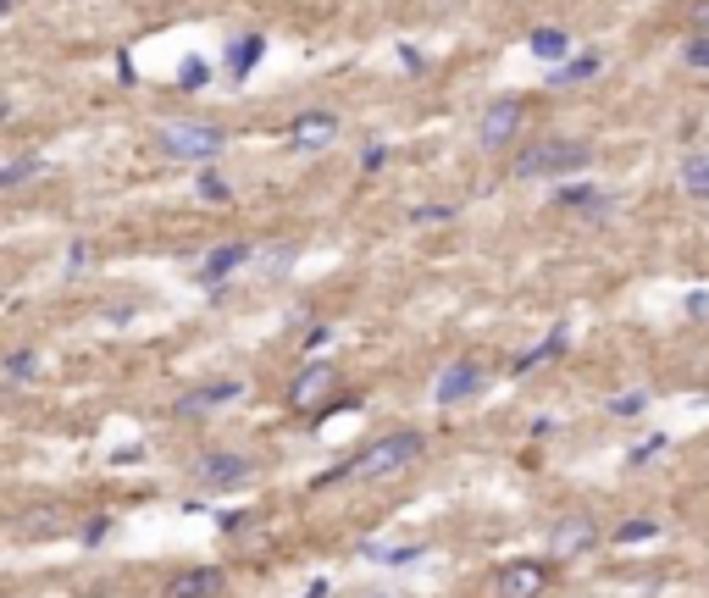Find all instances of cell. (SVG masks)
I'll return each instance as SVG.
<instances>
[{
    "instance_id": "cell-1",
    "label": "cell",
    "mask_w": 709,
    "mask_h": 598,
    "mask_svg": "<svg viewBox=\"0 0 709 598\" xmlns=\"http://www.w3.org/2000/svg\"><path fill=\"white\" fill-rule=\"evenodd\" d=\"M421 455V432H388V438L366 443L361 455L349 460V466H338L333 477H349V482H377V477H394L399 466H410V460Z\"/></svg>"
},
{
    "instance_id": "cell-2",
    "label": "cell",
    "mask_w": 709,
    "mask_h": 598,
    "mask_svg": "<svg viewBox=\"0 0 709 598\" xmlns=\"http://www.w3.org/2000/svg\"><path fill=\"white\" fill-rule=\"evenodd\" d=\"M593 161V144L582 139H543L516 156V178H571Z\"/></svg>"
},
{
    "instance_id": "cell-3",
    "label": "cell",
    "mask_w": 709,
    "mask_h": 598,
    "mask_svg": "<svg viewBox=\"0 0 709 598\" xmlns=\"http://www.w3.org/2000/svg\"><path fill=\"white\" fill-rule=\"evenodd\" d=\"M161 150H167L172 161H217L222 156V144H228V133L217 128V122H189V117H178V122H161Z\"/></svg>"
},
{
    "instance_id": "cell-4",
    "label": "cell",
    "mask_w": 709,
    "mask_h": 598,
    "mask_svg": "<svg viewBox=\"0 0 709 598\" xmlns=\"http://www.w3.org/2000/svg\"><path fill=\"white\" fill-rule=\"evenodd\" d=\"M516 128H521V100L505 95V100H493V106L482 111L477 139H482V150H505V144L516 139Z\"/></svg>"
},
{
    "instance_id": "cell-5",
    "label": "cell",
    "mask_w": 709,
    "mask_h": 598,
    "mask_svg": "<svg viewBox=\"0 0 709 598\" xmlns=\"http://www.w3.org/2000/svg\"><path fill=\"white\" fill-rule=\"evenodd\" d=\"M250 460L233 455V449H211V455H200V466H194V477L205 482V488H239V482H250Z\"/></svg>"
},
{
    "instance_id": "cell-6",
    "label": "cell",
    "mask_w": 709,
    "mask_h": 598,
    "mask_svg": "<svg viewBox=\"0 0 709 598\" xmlns=\"http://www.w3.org/2000/svg\"><path fill=\"white\" fill-rule=\"evenodd\" d=\"M482 383H488V371L477 366V360H455V366L438 377V388H433V399L438 405H460V399H471V394H482Z\"/></svg>"
},
{
    "instance_id": "cell-7",
    "label": "cell",
    "mask_w": 709,
    "mask_h": 598,
    "mask_svg": "<svg viewBox=\"0 0 709 598\" xmlns=\"http://www.w3.org/2000/svg\"><path fill=\"white\" fill-rule=\"evenodd\" d=\"M228 587V576H222V565H194V571H178L167 582V598H211Z\"/></svg>"
},
{
    "instance_id": "cell-8",
    "label": "cell",
    "mask_w": 709,
    "mask_h": 598,
    "mask_svg": "<svg viewBox=\"0 0 709 598\" xmlns=\"http://www.w3.org/2000/svg\"><path fill=\"white\" fill-rule=\"evenodd\" d=\"M244 388L239 383H205V388H189V394H178V416H205V410H222V405H233Z\"/></svg>"
},
{
    "instance_id": "cell-9",
    "label": "cell",
    "mask_w": 709,
    "mask_h": 598,
    "mask_svg": "<svg viewBox=\"0 0 709 598\" xmlns=\"http://www.w3.org/2000/svg\"><path fill=\"white\" fill-rule=\"evenodd\" d=\"M499 598H543V565L521 560L499 571Z\"/></svg>"
},
{
    "instance_id": "cell-10",
    "label": "cell",
    "mask_w": 709,
    "mask_h": 598,
    "mask_svg": "<svg viewBox=\"0 0 709 598\" xmlns=\"http://www.w3.org/2000/svg\"><path fill=\"white\" fill-rule=\"evenodd\" d=\"M333 133H338V117H333V111H305V117H294L289 139L300 144V150H322Z\"/></svg>"
},
{
    "instance_id": "cell-11",
    "label": "cell",
    "mask_w": 709,
    "mask_h": 598,
    "mask_svg": "<svg viewBox=\"0 0 709 598\" xmlns=\"http://www.w3.org/2000/svg\"><path fill=\"white\" fill-rule=\"evenodd\" d=\"M593 538H599V532H593L588 515H565L560 527H554V549H560V554H582V549H593Z\"/></svg>"
},
{
    "instance_id": "cell-12",
    "label": "cell",
    "mask_w": 709,
    "mask_h": 598,
    "mask_svg": "<svg viewBox=\"0 0 709 598\" xmlns=\"http://www.w3.org/2000/svg\"><path fill=\"white\" fill-rule=\"evenodd\" d=\"M327 383H333V366H305L300 377H294V388H289V405H294V410H305L311 399H322V394H327Z\"/></svg>"
},
{
    "instance_id": "cell-13",
    "label": "cell",
    "mask_w": 709,
    "mask_h": 598,
    "mask_svg": "<svg viewBox=\"0 0 709 598\" xmlns=\"http://www.w3.org/2000/svg\"><path fill=\"white\" fill-rule=\"evenodd\" d=\"M676 183H682V194H693V200H709V150H693V156L682 161V172H676Z\"/></svg>"
},
{
    "instance_id": "cell-14",
    "label": "cell",
    "mask_w": 709,
    "mask_h": 598,
    "mask_svg": "<svg viewBox=\"0 0 709 598\" xmlns=\"http://www.w3.org/2000/svg\"><path fill=\"white\" fill-rule=\"evenodd\" d=\"M250 261V244H222V250L205 255V283H222L228 272H239V266Z\"/></svg>"
},
{
    "instance_id": "cell-15",
    "label": "cell",
    "mask_w": 709,
    "mask_h": 598,
    "mask_svg": "<svg viewBox=\"0 0 709 598\" xmlns=\"http://www.w3.org/2000/svg\"><path fill=\"white\" fill-rule=\"evenodd\" d=\"M261 50H266V39H261V34H244L239 45H233V56H228L233 78H250V72H255V61H261Z\"/></svg>"
},
{
    "instance_id": "cell-16",
    "label": "cell",
    "mask_w": 709,
    "mask_h": 598,
    "mask_svg": "<svg viewBox=\"0 0 709 598\" xmlns=\"http://www.w3.org/2000/svg\"><path fill=\"white\" fill-rule=\"evenodd\" d=\"M421 543H399V549H388V543H366V560H377V565H410V560H421Z\"/></svg>"
},
{
    "instance_id": "cell-17",
    "label": "cell",
    "mask_w": 709,
    "mask_h": 598,
    "mask_svg": "<svg viewBox=\"0 0 709 598\" xmlns=\"http://www.w3.org/2000/svg\"><path fill=\"white\" fill-rule=\"evenodd\" d=\"M34 377H39V355H34V349H17V355H6V383H34Z\"/></svg>"
},
{
    "instance_id": "cell-18",
    "label": "cell",
    "mask_w": 709,
    "mask_h": 598,
    "mask_svg": "<svg viewBox=\"0 0 709 598\" xmlns=\"http://www.w3.org/2000/svg\"><path fill=\"white\" fill-rule=\"evenodd\" d=\"M39 172H45V161H39V156H17V161H6V172H0V189H17V183L39 178Z\"/></svg>"
},
{
    "instance_id": "cell-19",
    "label": "cell",
    "mask_w": 709,
    "mask_h": 598,
    "mask_svg": "<svg viewBox=\"0 0 709 598\" xmlns=\"http://www.w3.org/2000/svg\"><path fill=\"white\" fill-rule=\"evenodd\" d=\"M560 349H565V322L554 327V333L543 338V344L532 349V355H521V360H516V371H532V366H543V360H549V355H560Z\"/></svg>"
},
{
    "instance_id": "cell-20",
    "label": "cell",
    "mask_w": 709,
    "mask_h": 598,
    "mask_svg": "<svg viewBox=\"0 0 709 598\" xmlns=\"http://www.w3.org/2000/svg\"><path fill=\"white\" fill-rule=\"evenodd\" d=\"M599 72V56H582V61H565V67H554V84H582V78H593Z\"/></svg>"
},
{
    "instance_id": "cell-21",
    "label": "cell",
    "mask_w": 709,
    "mask_h": 598,
    "mask_svg": "<svg viewBox=\"0 0 709 598\" xmlns=\"http://www.w3.org/2000/svg\"><path fill=\"white\" fill-rule=\"evenodd\" d=\"M532 56H543V61L565 56V34L560 28H538V34H532Z\"/></svg>"
},
{
    "instance_id": "cell-22",
    "label": "cell",
    "mask_w": 709,
    "mask_h": 598,
    "mask_svg": "<svg viewBox=\"0 0 709 598\" xmlns=\"http://www.w3.org/2000/svg\"><path fill=\"white\" fill-rule=\"evenodd\" d=\"M649 538H660V521H626L615 532V543H649Z\"/></svg>"
},
{
    "instance_id": "cell-23",
    "label": "cell",
    "mask_w": 709,
    "mask_h": 598,
    "mask_svg": "<svg viewBox=\"0 0 709 598\" xmlns=\"http://www.w3.org/2000/svg\"><path fill=\"white\" fill-rule=\"evenodd\" d=\"M294 255H300V250H294V244H283V250L261 255V272H266V277H283V272H289V266H294Z\"/></svg>"
},
{
    "instance_id": "cell-24",
    "label": "cell",
    "mask_w": 709,
    "mask_h": 598,
    "mask_svg": "<svg viewBox=\"0 0 709 598\" xmlns=\"http://www.w3.org/2000/svg\"><path fill=\"white\" fill-rule=\"evenodd\" d=\"M200 200H211V205L222 200V205H228V200H233V189L217 178V172H205V178H200Z\"/></svg>"
},
{
    "instance_id": "cell-25",
    "label": "cell",
    "mask_w": 709,
    "mask_h": 598,
    "mask_svg": "<svg viewBox=\"0 0 709 598\" xmlns=\"http://www.w3.org/2000/svg\"><path fill=\"white\" fill-rule=\"evenodd\" d=\"M665 449H671V438H665V432H660V438H649V443H637V449H632V466H649L654 455H665Z\"/></svg>"
},
{
    "instance_id": "cell-26",
    "label": "cell",
    "mask_w": 709,
    "mask_h": 598,
    "mask_svg": "<svg viewBox=\"0 0 709 598\" xmlns=\"http://www.w3.org/2000/svg\"><path fill=\"white\" fill-rule=\"evenodd\" d=\"M610 410H615V416H643V394H615Z\"/></svg>"
},
{
    "instance_id": "cell-27",
    "label": "cell",
    "mask_w": 709,
    "mask_h": 598,
    "mask_svg": "<svg viewBox=\"0 0 709 598\" xmlns=\"http://www.w3.org/2000/svg\"><path fill=\"white\" fill-rule=\"evenodd\" d=\"M449 216H455V205H421L416 222H449Z\"/></svg>"
},
{
    "instance_id": "cell-28",
    "label": "cell",
    "mask_w": 709,
    "mask_h": 598,
    "mask_svg": "<svg viewBox=\"0 0 709 598\" xmlns=\"http://www.w3.org/2000/svg\"><path fill=\"white\" fill-rule=\"evenodd\" d=\"M687 61H693V67H704V72H709V39H693V45H687Z\"/></svg>"
},
{
    "instance_id": "cell-29",
    "label": "cell",
    "mask_w": 709,
    "mask_h": 598,
    "mask_svg": "<svg viewBox=\"0 0 709 598\" xmlns=\"http://www.w3.org/2000/svg\"><path fill=\"white\" fill-rule=\"evenodd\" d=\"M205 84V61H189V67H183V89H200Z\"/></svg>"
},
{
    "instance_id": "cell-30",
    "label": "cell",
    "mask_w": 709,
    "mask_h": 598,
    "mask_svg": "<svg viewBox=\"0 0 709 598\" xmlns=\"http://www.w3.org/2000/svg\"><path fill=\"white\" fill-rule=\"evenodd\" d=\"M709 311V294L704 288H693V294H687V316H704Z\"/></svg>"
},
{
    "instance_id": "cell-31",
    "label": "cell",
    "mask_w": 709,
    "mask_h": 598,
    "mask_svg": "<svg viewBox=\"0 0 709 598\" xmlns=\"http://www.w3.org/2000/svg\"><path fill=\"white\" fill-rule=\"evenodd\" d=\"M106 532H111V521H89V527H84V543H89V549H95V543L106 538Z\"/></svg>"
},
{
    "instance_id": "cell-32",
    "label": "cell",
    "mask_w": 709,
    "mask_h": 598,
    "mask_svg": "<svg viewBox=\"0 0 709 598\" xmlns=\"http://www.w3.org/2000/svg\"><path fill=\"white\" fill-rule=\"evenodd\" d=\"M111 460H117V466H133V460H145V449H139V443H128V449H117Z\"/></svg>"
},
{
    "instance_id": "cell-33",
    "label": "cell",
    "mask_w": 709,
    "mask_h": 598,
    "mask_svg": "<svg viewBox=\"0 0 709 598\" xmlns=\"http://www.w3.org/2000/svg\"><path fill=\"white\" fill-rule=\"evenodd\" d=\"M305 598H327V582H311V587H305Z\"/></svg>"
},
{
    "instance_id": "cell-34",
    "label": "cell",
    "mask_w": 709,
    "mask_h": 598,
    "mask_svg": "<svg viewBox=\"0 0 709 598\" xmlns=\"http://www.w3.org/2000/svg\"><path fill=\"white\" fill-rule=\"evenodd\" d=\"M698 23H704V28H709V6H704V12H698Z\"/></svg>"
},
{
    "instance_id": "cell-35",
    "label": "cell",
    "mask_w": 709,
    "mask_h": 598,
    "mask_svg": "<svg viewBox=\"0 0 709 598\" xmlns=\"http://www.w3.org/2000/svg\"><path fill=\"white\" fill-rule=\"evenodd\" d=\"M377 598H383V593H377Z\"/></svg>"
}]
</instances>
